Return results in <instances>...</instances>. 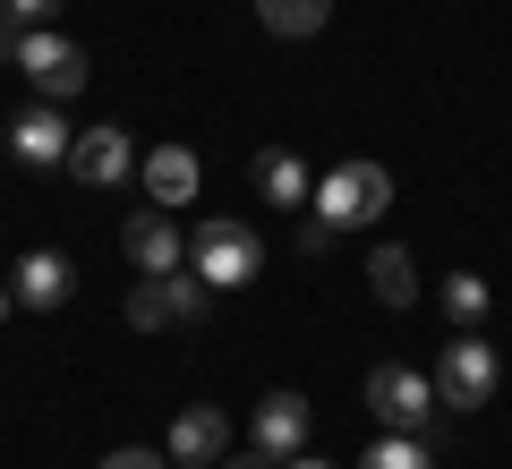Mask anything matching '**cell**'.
<instances>
[{
  "label": "cell",
  "instance_id": "obj_1",
  "mask_svg": "<svg viewBox=\"0 0 512 469\" xmlns=\"http://www.w3.org/2000/svg\"><path fill=\"white\" fill-rule=\"evenodd\" d=\"M308 205H316L325 231H367V222L393 205V171H384V163H333L325 180H316Z\"/></svg>",
  "mask_w": 512,
  "mask_h": 469
},
{
  "label": "cell",
  "instance_id": "obj_2",
  "mask_svg": "<svg viewBox=\"0 0 512 469\" xmlns=\"http://www.w3.org/2000/svg\"><path fill=\"white\" fill-rule=\"evenodd\" d=\"M188 265H197L205 290H239V282H256V273H265V248H256L248 222L214 214V222H197V231H188Z\"/></svg>",
  "mask_w": 512,
  "mask_h": 469
},
{
  "label": "cell",
  "instance_id": "obj_3",
  "mask_svg": "<svg viewBox=\"0 0 512 469\" xmlns=\"http://www.w3.org/2000/svg\"><path fill=\"white\" fill-rule=\"evenodd\" d=\"M205 307H214V290L197 282V265H180V273H137V290H128V325H137V333L205 325Z\"/></svg>",
  "mask_w": 512,
  "mask_h": 469
},
{
  "label": "cell",
  "instance_id": "obj_4",
  "mask_svg": "<svg viewBox=\"0 0 512 469\" xmlns=\"http://www.w3.org/2000/svg\"><path fill=\"white\" fill-rule=\"evenodd\" d=\"M495 376H504V367H495V350L478 342V333H453V342H444V359H436V410H444V418L487 410V401H495Z\"/></svg>",
  "mask_w": 512,
  "mask_h": 469
},
{
  "label": "cell",
  "instance_id": "obj_5",
  "mask_svg": "<svg viewBox=\"0 0 512 469\" xmlns=\"http://www.w3.org/2000/svg\"><path fill=\"white\" fill-rule=\"evenodd\" d=\"M367 410H376L393 435H427V418H444L436 410V384L410 376V367H376V376H367Z\"/></svg>",
  "mask_w": 512,
  "mask_h": 469
},
{
  "label": "cell",
  "instance_id": "obj_6",
  "mask_svg": "<svg viewBox=\"0 0 512 469\" xmlns=\"http://www.w3.org/2000/svg\"><path fill=\"white\" fill-rule=\"evenodd\" d=\"M18 69H26V86L43 94V103H69V94H86V52H77L69 35H26L18 43Z\"/></svg>",
  "mask_w": 512,
  "mask_h": 469
},
{
  "label": "cell",
  "instance_id": "obj_7",
  "mask_svg": "<svg viewBox=\"0 0 512 469\" xmlns=\"http://www.w3.org/2000/svg\"><path fill=\"white\" fill-rule=\"evenodd\" d=\"M120 248H128L137 273H180L188 265V231L163 214V205H137V214L120 222Z\"/></svg>",
  "mask_w": 512,
  "mask_h": 469
},
{
  "label": "cell",
  "instance_id": "obj_8",
  "mask_svg": "<svg viewBox=\"0 0 512 469\" xmlns=\"http://www.w3.org/2000/svg\"><path fill=\"white\" fill-rule=\"evenodd\" d=\"M128 171H137L128 128H86V137L69 145V180H77V188H120Z\"/></svg>",
  "mask_w": 512,
  "mask_h": 469
},
{
  "label": "cell",
  "instance_id": "obj_9",
  "mask_svg": "<svg viewBox=\"0 0 512 469\" xmlns=\"http://www.w3.org/2000/svg\"><path fill=\"white\" fill-rule=\"evenodd\" d=\"M171 469H214L222 452H231V418L222 410H205V401H188L180 418H171Z\"/></svg>",
  "mask_w": 512,
  "mask_h": 469
},
{
  "label": "cell",
  "instance_id": "obj_10",
  "mask_svg": "<svg viewBox=\"0 0 512 469\" xmlns=\"http://www.w3.org/2000/svg\"><path fill=\"white\" fill-rule=\"evenodd\" d=\"M137 171H146V197L163 205V214H171V205H197V188H205V163L188 154V145H154Z\"/></svg>",
  "mask_w": 512,
  "mask_h": 469
},
{
  "label": "cell",
  "instance_id": "obj_11",
  "mask_svg": "<svg viewBox=\"0 0 512 469\" xmlns=\"http://www.w3.org/2000/svg\"><path fill=\"white\" fill-rule=\"evenodd\" d=\"M69 145H77V128H60V103H35L9 120V154L18 163H69Z\"/></svg>",
  "mask_w": 512,
  "mask_h": 469
},
{
  "label": "cell",
  "instance_id": "obj_12",
  "mask_svg": "<svg viewBox=\"0 0 512 469\" xmlns=\"http://www.w3.org/2000/svg\"><path fill=\"white\" fill-rule=\"evenodd\" d=\"M69 282H77V265L60 248H35V256H18V282H9V299L18 307H60L69 299Z\"/></svg>",
  "mask_w": 512,
  "mask_h": 469
},
{
  "label": "cell",
  "instance_id": "obj_13",
  "mask_svg": "<svg viewBox=\"0 0 512 469\" xmlns=\"http://www.w3.org/2000/svg\"><path fill=\"white\" fill-rule=\"evenodd\" d=\"M299 444H308V401H299V393H265V401H256V452L291 461Z\"/></svg>",
  "mask_w": 512,
  "mask_h": 469
},
{
  "label": "cell",
  "instance_id": "obj_14",
  "mask_svg": "<svg viewBox=\"0 0 512 469\" xmlns=\"http://www.w3.org/2000/svg\"><path fill=\"white\" fill-rule=\"evenodd\" d=\"M256 197H265V205H308L316 197V180H308V163H299V154H282V145H274V154H256Z\"/></svg>",
  "mask_w": 512,
  "mask_h": 469
},
{
  "label": "cell",
  "instance_id": "obj_15",
  "mask_svg": "<svg viewBox=\"0 0 512 469\" xmlns=\"http://www.w3.org/2000/svg\"><path fill=\"white\" fill-rule=\"evenodd\" d=\"M367 290H376L384 307L419 299V265H410V248H376V256H367Z\"/></svg>",
  "mask_w": 512,
  "mask_h": 469
},
{
  "label": "cell",
  "instance_id": "obj_16",
  "mask_svg": "<svg viewBox=\"0 0 512 469\" xmlns=\"http://www.w3.org/2000/svg\"><path fill=\"white\" fill-rule=\"evenodd\" d=\"M325 18H333V0H256V26H265V35H282V43L316 35Z\"/></svg>",
  "mask_w": 512,
  "mask_h": 469
},
{
  "label": "cell",
  "instance_id": "obj_17",
  "mask_svg": "<svg viewBox=\"0 0 512 469\" xmlns=\"http://www.w3.org/2000/svg\"><path fill=\"white\" fill-rule=\"evenodd\" d=\"M359 469H436V452H427V435H393V427H384L376 444H367Z\"/></svg>",
  "mask_w": 512,
  "mask_h": 469
},
{
  "label": "cell",
  "instance_id": "obj_18",
  "mask_svg": "<svg viewBox=\"0 0 512 469\" xmlns=\"http://www.w3.org/2000/svg\"><path fill=\"white\" fill-rule=\"evenodd\" d=\"M444 307H453V325L470 333L478 316H487V282H478V273H453V282H444Z\"/></svg>",
  "mask_w": 512,
  "mask_h": 469
},
{
  "label": "cell",
  "instance_id": "obj_19",
  "mask_svg": "<svg viewBox=\"0 0 512 469\" xmlns=\"http://www.w3.org/2000/svg\"><path fill=\"white\" fill-rule=\"evenodd\" d=\"M103 469H171V452H146V444H120Z\"/></svg>",
  "mask_w": 512,
  "mask_h": 469
},
{
  "label": "cell",
  "instance_id": "obj_20",
  "mask_svg": "<svg viewBox=\"0 0 512 469\" xmlns=\"http://www.w3.org/2000/svg\"><path fill=\"white\" fill-rule=\"evenodd\" d=\"M0 9H9L18 26H43V18H60V0H0Z\"/></svg>",
  "mask_w": 512,
  "mask_h": 469
},
{
  "label": "cell",
  "instance_id": "obj_21",
  "mask_svg": "<svg viewBox=\"0 0 512 469\" xmlns=\"http://www.w3.org/2000/svg\"><path fill=\"white\" fill-rule=\"evenodd\" d=\"M214 469H282V461H274V452H256V444H248V452H222Z\"/></svg>",
  "mask_w": 512,
  "mask_h": 469
},
{
  "label": "cell",
  "instance_id": "obj_22",
  "mask_svg": "<svg viewBox=\"0 0 512 469\" xmlns=\"http://www.w3.org/2000/svg\"><path fill=\"white\" fill-rule=\"evenodd\" d=\"M18 43H26V26L9 18V9H0V60H18Z\"/></svg>",
  "mask_w": 512,
  "mask_h": 469
},
{
  "label": "cell",
  "instance_id": "obj_23",
  "mask_svg": "<svg viewBox=\"0 0 512 469\" xmlns=\"http://www.w3.org/2000/svg\"><path fill=\"white\" fill-rule=\"evenodd\" d=\"M282 469H333V461H308V452H291V461H282Z\"/></svg>",
  "mask_w": 512,
  "mask_h": 469
},
{
  "label": "cell",
  "instance_id": "obj_24",
  "mask_svg": "<svg viewBox=\"0 0 512 469\" xmlns=\"http://www.w3.org/2000/svg\"><path fill=\"white\" fill-rule=\"evenodd\" d=\"M0 316H9V290H0Z\"/></svg>",
  "mask_w": 512,
  "mask_h": 469
}]
</instances>
